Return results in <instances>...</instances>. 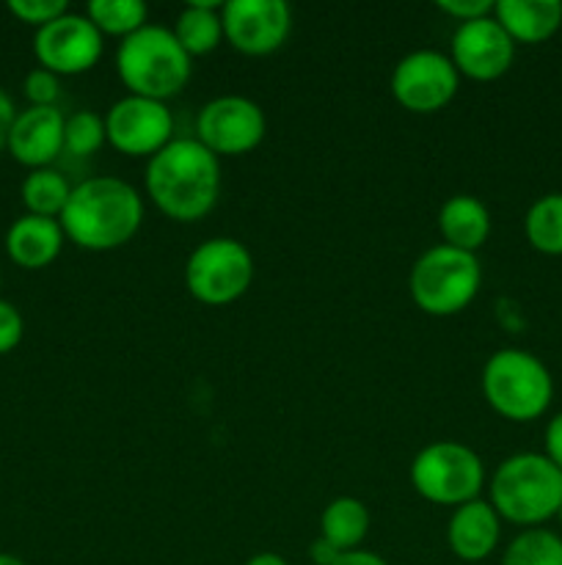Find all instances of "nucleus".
<instances>
[{"instance_id":"f257e3e1","label":"nucleus","mask_w":562,"mask_h":565,"mask_svg":"<svg viewBox=\"0 0 562 565\" xmlns=\"http://www.w3.org/2000/svg\"><path fill=\"white\" fill-rule=\"evenodd\" d=\"M147 196L165 218L193 224L220 199V160L196 138H174L143 169Z\"/></svg>"},{"instance_id":"f03ea898","label":"nucleus","mask_w":562,"mask_h":565,"mask_svg":"<svg viewBox=\"0 0 562 565\" xmlns=\"http://www.w3.org/2000/svg\"><path fill=\"white\" fill-rule=\"evenodd\" d=\"M58 224L83 252H116L141 230L143 196L121 177H91L72 188Z\"/></svg>"},{"instance_id":"7ed1b4c3","label":"nucleus","mask_w":562,"mask_h":565,"mask_svg":"<svg viewBox=\"0 0 562 565\" xmlns=\"http://www.w3.org/2000/svg\"><path fill=\"white\" fill-rule=\"evenodd\" d=\"M488 502L501 522L543 527L562 508V469L545 452H516L490 475Z\"/></svg>"},{"instance_id":"20e7f679","label":"nucleus","mask_w":562,"mask_h":565,"mask_svg":"<svg viewBox=\"0 0 562 565\" xmlns=\"http://www.w3.org/2000/svg\"><path fill=\"white\" fill-rule=\"evenodd\" d=\"M116 75L125 83L127 94L165 103L191 83L193 58L182 50L171 28L149 22L119 42Z\"/></svg>"},{"instance_id":"39448f33","label":"nucleus","mask_w":562,"mask_h":565,"mask_svg":"<svg viewBox=\"0 0 562 565\" xmlns=\"http://www.w3.org/2000/svg\"><path fill=\"white\" fill-rule=\"evenodd\" d=\"M483 395L499 417L510 423H532L549 412L554 401V379L543 359L523 348H501L485 362Z\"/></svg>"},{"instance_id":"423d86ee","label":"nucleus","mask_w":562,"mask_h":565,"mask_svg":"<svg viewBox=\"0 0 562 565\" xmlns=\"http://www.w3.org/2000/svg\"><path fill=\"white\" fill-rule=\"evenodd\" d=\"M479 287L483 268L477 254L457 252L444 243L428 248L408 276L413 303L430 318H452L463 312L477 298Z\"/></svg>"},{"instance_id":"0eeeda50","label":"nucleus","mask_w":562,"mask_h":565,"mask_svg":"<svg viewBox=\"0 0 562 565\" xmlns=\"http://www.w3.org/2000/svg\"><path fill=\"white\" fill-rule=\"evenodd\" d=\"M411 486L422 500L455 511L479 500L485 489V463L477 450L463 441L441 439L422 447L411 461Z\"/></svg>"},{"instance_id":"6e6552de","label":"nucleus","mask_w":562,"mask_h":565,"mask_svg":"<svg viewBox=\"0 0 562 565\" xmlns=\"http://www.w3.org/2000/svg\"><path fill=\"white\" fill-rule=\"evenodd\" d=\"M253 257L237 237H209L185 259V290L204 307H226L248 292Z\"/></svg>"},{"instance_id":"1a4fd4ad","label":"nucleus","mask_w":562,"mask_h":565,"mask_svg":"<svg viewBox=\"0 0 562 565\" xmlns=\"http://www.w3.org/2000/svg\"><path fill=\"white\" fill-rule=\"evenodd\" d=\"M268 119L262 105L242 94H224L202 105L196 116V141L215 158H240L264 141Z\"/></svg>"},{"instance_id":"9d476101","label":"nucleus","mask_w":562,"mask_h":565,"mask_svg":"<svg viewBox=\"0 0 562 565\" xmlns=\"http://www.w3.org/2000/svg\"><path fill=\"white\" fill-rule=\"evenodd\" d=\"M391 97L411 114H439L461 88V75L446 53L439 50H413L402 55L391 70Z\"/></svg>"},{"instance_id":"9b49d317","label":"nucleus","mask_w":562,"mask_h":565,"mask_svg":"<svg viewBox=\"0 0 562 565\" xmlns=\"http://www.w3.org/2000/svg\"><path fill=\"white\" fill-rule=\"evenodd\" d=\"M105 136L119 154L149 160L174 141V116L160 99L125 94L105 114Z\"/></svg>"},{"instance_id":"f8f14e48","label":"nucleus","mask_w":562,"mask_h":565,"mask_svg":"<svg viewBox=\"0 0 562 565\" xmlns=\"http://www.w3.org/2000/svg\"><path fill=\"white\" fill-rule=\"evenodd\" d=\"M105 36L97 31L91 20L75 11H66L58 20L47 22L33 33V55H36L39 66L50 70L58 77L83 75V72L94 70L102 58Z\"/></svg>"},{"instance_id":"ddd939ff","label":"nucleus","mask_w":562,"mask_h":565,"mask_svg":"<svg viewBox=\"0 0 562 565\" xmlns=\"http://www.w3.org/2000/svg\"><path fill=\"white\" fill-rule=\"evenodd\" d=\"M224 42L248 58L273 55L292 33V9L284 0H229L220 6Z\"/></svg>"},{"instance_id":"4468645a","label":"nucleus","mask_w":562,"mask_h":565,"mask_svg":"<svg viewBox=\"0 0 562 565\" xmlns=\"http://www.w3.org/2000/svg\"><path fill=\"white\" fill-rule=\"evenodd\" d=\"M446 55L452 58L461 77L488 83L507 75V70L516 61V42L490 14L483 17V20L457 25L450 39V53Z\"/></svg>"},{"instance_id":"2eb2a0df","label":"nucleus","mask_w":562,"mask_h":565,"mask_svg":"<svg viewBox=\"0 0 562 565\" xmlns=\"http://www.w3.org/2000/svg\"><path fill=\"white\" fill-rule=\"evenodd\" d=\"M64 125L66 116L58 108L28 105L25 110H17L6 149L25 169H50L64 152Z\"/></svg>"},{"instance_id":"dca6fc26","label":"nucleus","mask_w":562,"mask_h":565,"mask_svg":"<svg viewBox=\"0 0 562 565\" xmlns=\"http://www.w3.org/2000/svg\"><path fill=\"white\" fill-rule=\"evenodd\" d=\"M501 519L488 500L457 505L446 522V546L463 563H483L499 550Z\"/></svg>"},{"instance_id":"f3484780","label":"nucleus","mask_w":562,"mask_h":565,"mask_svg":"<svg viewBox=\"0 0 562 565\" xmlns=\"http://www.w3.org/2000/svg\"><path fill=\"white\" fill-rule=\"evenodd\" d=\"M66 235L58 218L44 215H20L6 232V254L22 270H42L61 257Z\"/></svg>"},{"instance_id":"a211bd4d","label":"nucleus","mask_w":562,"mask_h":565,"mask_svg":"<svg viewBox=\"0 0 562 565\" xmlns=\"http://www.w3.org/2000/svg\"><path fill=\"white\" fill-rule=\"evenodd\" d=\"M439 232L444 246L477 254L490 235V213L472 193H455L439 210Z\"/></svg>"},{"instance_id":"6ab92c4d","label":"nucleus","mask_w":562,"mask_h":565,"mask_svg":"<svg viewBox=\"0 0 562 565\" xmlns=\"http://www.w3.org/2000/svg\"><path fill=\"white\" fill-rule=\"evenodd\" d=\"M494 17L516 44H540L560 31L562 3L560 0H496Z\"/></svg>"},{"instance_id":"aec40b11","label":"nucleus","mask_w":562,"mask_h":565,"mask_svg":"<svg viewBox=\"0 0 562 565\" xmlns=\"http://www.w3.org/2000/svg\"><path fill=\"white\" fill-rule=\"evenodd\" d=\"M220 6L213 0H193L176 14L174 31L176 42L182 44L191 58L209 55L220 42H224V20H220Z\"/></svg>"},{"instance_id":"412c9836","label":"nucleus","mask_w":562,"mask_h":565,"mask_svg":"<svg viewBox=\"0 0 562 565\" xmlns=\"http://www.w3.org/2000/svg\"><path fill=\"white\" fill-rule=\"evenodd\" d=\"M369 524H372V516L361 500L336 497L320 513V539H325L339 552L361 550L364 539L369 535Z\"/></svg>"},{"instance_id":"4be33fe9","label":"nucleus","mask_w":562,"mask_h":565,"mask_svg":"<svg viewBox=\"0 0 562 565\" xmlns=\"http://www.w3.org/2000/svg\"><path fill=\"white\" fill-rule=\"evenodd\" d=\"M72 188L75 185L58 169L50 166V169L28 171L20 188V199L25 204V213L44 215V218H61L72 196Z\"/></svg>"},{"instance_id":"5701e85b","label":"nucleus","mask_w":562,"mask_h":565,"mask_svg":"<svg viewBox=\"0 0 562 565\" xmlns=\"http://www.w3.org/2000/svg\"><path fill=\"white\" fill-rule=\"evenodd\" d=\"M523 235L534 252L562 257V191L545 193L529 204L523 215Z\"/></svg>"},{"instance_id":"b1692460","label":"nucleus","mask_w":562,"mask_h":565,"mask_svg":"<svg viewBox=\"0 0 562 565\" xmlns=\"http://www.w3.org/2000/svg\"><path fill=\"white\" fill-rule=\"evenodd\" d=\"M86 17L102 36L116 39H127L149 25V9L141 0H91L86 6Z\"/></svg>"},{"instance_id":"393cba45","label":"nucleus","mask_w":562,"mask_h":565,"mask_svg":"<svg viewBox=\"0 0 562 565\" xmlns=\"http://www.w3.org/2000/svg\"><path fill=\"white\" fill-rule=\"evenodd\" d=\"M501 565H562V535L545 527L521 530L501 552Z\"/></svg>"},{"instance_id":"a878e982","label":"nucleus","mask_w":562,"mask_h":565,"mask_svg":"<svg viewBox=\"0 0 562 565\" xmlns=\"http://www.w3.org/2000/svg\"><path fill=\"white\" fill-rule=\"evenodd\" d=\"M105 143H108L105 116H99L97 110H77V114L66 116L64 152L75 154V158H91Z\"/></svg>"},{"instance_id":"bb28decb","label":"nucleus","mask_w":562,"mask_h":565,"mask_svg":"<svg viewBox=\"0 0 562 565\" xmlns=\"http://www.w3.org/2000/svg\"><path fill=\"white\" fill-rule=\"evenodd\" d=\"M22 94H25L28 105H33V108H58L55 103L61 97V77L36 66L22 81Z\"/></svg>"},{"instance_id":"cd10ccee","label":"nucleus","mask_w":562,"mask_h":565,"mask_svg":"<svg viewBox=\"0 0 562 565\" xmlns=\"http://www.w3.org/2000/svg\"><path fill=\"white\" fill-rule=\"evenodd\" d=\"M9 11L17 20L39 31V28H44L47 22L66 14V11H69V3H66V0H9Z\"/></svg>"},{"instance_id":"c85d7f7f","label":"nucleus","mask_w":562,"mask_h":565,"mask_svg":"<svg viewBox=\"0 0 562 565\" xmlns=\"http://www.w3.org/2000/svg\"><path fill=\"white\" fill-rule=\"evenodd\" d=\"M25 337V320L11 301L0 298V356L14 351Z\"/></svg>"},{"instance_id":"c756f323","label":"nucleus","mask_w":562,"mask_h":565,"mask_svg":"<svg viewBox=\"0 0 562 565\" xmlns=\"http://www.w3.org/2000/svg\"><path fill=\"white\" fill-rule=\"evenodd\" d=\"M435 9H439L441 14L452 17L457 25H463V22L490 17L494 14L496 3L494 0H441V3H435Z\"/></svg>"},{"instance_id":"7c9ffc66","label":"nucleus","mask_w":562,"mask_h":565,"mask_svg":"<svg viewBox=\"0 0 562 565\" xmlns=\"http://www.w3.org/2000/svg\"><path fill=\"white\" fill-rule=\"evenodd\" d=\"M543 445H545V458L562 469V412L554 414V417L549 419V425H545Z\"/></svg>"},{"instance_id":"2f4dec72","label":"nucleus","mask_w":562,"mask_h":565,"mask_svg":"<svg viewBox=\"0 0 562 565\" xmlns=\"http://www.w3.org/2000/svg\"><path fill=\"white\" fill-rule=\"evenodd\" d=\"M17 108L11 103V97L6 94V88L0 86V149H6V141H9V130L14 125Z\"/></svg>"},{"instance_id":"473e14b6","label":"nucleus","mask_w":562,"mask_h":565,"mask_svg":"<svg viewBox=\"0 0 562 565\" xmlns=\"http://www.w3.org/2000/svg\"><path fill=\"white\" fill-rule=\"evenodd\" d=\"M339 555L342 552L334 550V546H331L325 539H320V535L312 541V546H309V557H312L314 565H334L339 561Z\"/></svg>"},{"instance_id":"72a5a7b5","label":"nucleus","mask_w":562,"mask_h":565,"mask_svg":"<svg viewBox=\"0 0 562 565\" xmlns=\"http://www.w3.org/2000/svg\"><path fill=\"white\" fill-rule=\"evenodd\" d=\"M334 565H389V563L369 550H353V552H342L339 561Z\"/></svg>"},{"instance_id":"f704fd0d","label":"nucleus","mask_w":562,"mask_h":565,"mask_svg":"<svg viewBox=\"0 0 562 565\" xmlns=\"http://www.w3.org/2000/svg\"><path fill=\"white\" fill-rule=\"evenodd\" d=\"M242 565H290V563H287L281 555H275V552H257V555L248 557Z\"/></svg>"},{"instance_id":"c9c22d12","label":"nucleus","mask_w":562,"mask_h":565,"mask_svg":"<svg viewBox=\"0 0 562 565\" xmlns=\"http://www.w3.org/2000/svg\"><path fill=\"white\" fill-rule=\"evenodd\" d=\"M0 565H28V563L20 561L17 555H9V552H0Z\"/></svg>"},{"instance_id":"e433bc0d","label":"nucleus","mask_w":562,"mask_h":565,"mask_svg":"<svg viewBox=\"0 0 562 565\" xmlns=\"http://www.w3.org/2000/svg\"><path fill=\"white\" fill-rule=\"evenodd\" d=\"M556 519H560V530H562V508H560V513H556Z\"/></svg>"}]
</instances>
